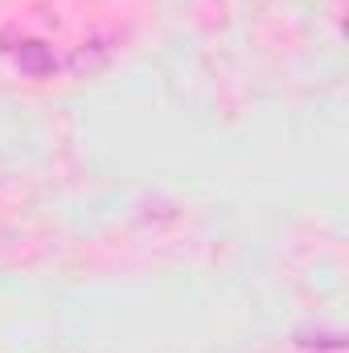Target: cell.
I'll use <instances>...</instances> for the list:
<instances>
[{"label":"cell","instance_id":"1","mask_svg":"<svg viewBox=\"0 0 349 353\" xmlns=\"http://www.w3.org/2000/svg\"><path fill=\"white\" fill-rule=\"evenodd\" d=\"M115 41H103V37H94V41H83V46H74V54H70V74L74 79H90V74H99V70H107L111 66V58H115Z\"/></svg>","mask_w":349,"mask_h":353},{"label":"cell","instance_id":"2","mask_svg":"<svg viewBox=\"0 0 349 353\" xmlns=\"http://www.w3.org/2000/svg\"><path fill=\"white\" fill-rule=\"evenodd\" d=\"M12 62H17V70H21L25 79H50V74L58 70V58H54V50H50L46 41H37V37L21 41V46L12 50Z\"/></svg>","mask_w":349,"mask_h":353},{"label":"cell","instance_id":"3","mask_svg":"<svg viewBox=\"0 0 349 353\" xmlns=\"http://www.w3.org/2000/svg\"><path fill=\"white\" fill-rule=\"evenodd\" d=\"M296 341H300L304 350H341V345H346L341 333H329V337H317V341H312V337H296Z\"/></svg>","mask_w":349,"mask_h":353}]
</instances>
